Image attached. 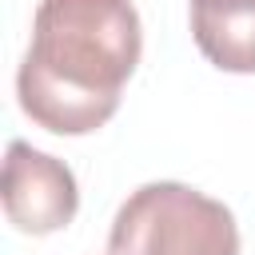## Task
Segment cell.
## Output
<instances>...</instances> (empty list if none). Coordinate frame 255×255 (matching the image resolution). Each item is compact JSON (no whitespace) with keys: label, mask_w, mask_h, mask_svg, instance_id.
I'll return each instance as SVG.
<instances>
[{"label":"cell","mask_w":255,"mask_h":255,"mask_svg":"<svg viewBox=\"0 0 255 255\" xmlns=\"http://www.w3.org/2000/svg\"><path fill=\"white\" fill-rule=\"evenodd\" d=\"M80 191L64 159L36 151L24 139L8 143L4 155V215L24 235H52L76 219Z\"/></svg>","instance_id":"obj_3"},{"label":"cell","mask_w":255,"mask_h":255,"mask_svg":"<svg viewBox=\"0 0 255 255\" xmlns=\"http://www.w3.org/2000/svg\"><path fill=\"white\" fill-rule=\"evenodd\" d=\"M139 48L131 0H40L32 48L16 76L24 116L56 135L104 128L139 64Z\"/></svg>","instance_id":"obj_1"},{"label":"cell","mask_w":255,"mask_h":255,"mask_svg":"<svg viewBox=\"0 0 255 255\" xmlns=\"http://www.w3.org/2000/svg\"><path fill=\"white\" fill-rule=\"evenodd\" d=\"M112 255H239L235 215L187 187V183H143L116 211Z\"/></svg>","instance_id":"obj_2"},{"label":"cell","mask_w":255,"mask_h":255,"mask_svg":"<svg viewBox=\"0 0 255 255\" xmlns=\"http://www.w3.org/2000/svg\"><path fill=\"white\" fill-rule=\"evenodd\" d=\"M199 52L223 72H255V0H191Z\"/></svg>","instance_id":"obj_4"}]
</instances>
